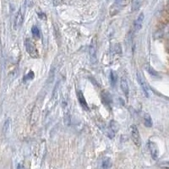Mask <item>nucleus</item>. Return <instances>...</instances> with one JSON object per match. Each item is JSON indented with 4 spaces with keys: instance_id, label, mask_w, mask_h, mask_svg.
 Masks as SVG:
<instances>
[{
    "instance_id": "f257e3e1",
    "label": "nucleus",
    "mask_w": 169,
    "mask_h": 169,
    "mask_svg": "<svg viewBox=\"0 0 169 169\" xmlns=\"http://www.w3.org/2000/svg\"><path fill=\"white\" fill-rule=\"evenodd\" d=\"M26 52H27L29 55L34 58V59H37L39 58L38 51L37 49V47L35 46V44L33 43L31 39H26Z\"/></svg>"
},
{
    "instance_id": "f03ea898",
    "label": "nucleus",
    "mask_w": 169,
    "mask_h": 169,
    "mask_svg": "<svg viewBox=\"0 0 169 169\" xmlns=\"http://www.w3.org/2000/svg\"><path fill=\"white\" fill-rule=\"evenodd\" d=\"M130 136L132 140L134 142V144L136 146H138V147L140 146V145H141V138H140V132H139V129H138L137 126H130Z\"/></svg>"
},
{
    "instance_id": "7ed1b4c3",
    "label": "nucleus",
    "mask_w": 169,
    "mask_h": 169,
    "mask_svg": "<svg viewBox=\"0 0 169 169\" xmlns=\"http://www.w3.org/2000/svg\"><path fill=\"white\" fill-rule=\"evenodd\" d=\"M137 80H138L139 84H140V87H141V89L143 90V91L145 93L146 97H150V88L148 86L146 79L144 78V76L142 75L140 72L137 73Z\"/></svg>"
},
{
    "instance_id": "20e7f679",
    "label": "nucleus",
    "mask_w": 169,
    "mask_h": 169,
    "mask_svg": "<svg viewBox=\"0 0 169 169\" xmlns=\"http://www.w3.org/2000/svg\"><path fill=\"white\" fill-rule=\"evenodd\" d=\"M148 148L150 150L151 155L152 157V158L154 160H157L159 156V151L157 146L156 145V143H154L152 141H148Z\"/></svg>"
},
{
    "instance_id": "39448f33",
    "label": "nucleus",
    "mask_w": 169,
    "mask_h": 169,
    "mask_svg": "<svg viewBox=\"0 0 169 169\" xmlns=\"http://www.w3.org/2000/svg\"><path fill=\"white\" fill-rule=\"evenodd\" d=\"M144 20H145V15L144 14L141 13L140 14V15L138 16L136 20L134 22V31L135 32H138L140 29L142 28V26H143V22H144Z\"/></svg>"
},
{
    "instance_id": "423d86ee",
    "label": "nucleus",
    "mask_w": 169,
    "mask_h": 169,
    "mask_svg": "<svg viewBox=\"0 0 169 169\" xmlns=\"http://www.w3.org/2000/svg\"><path fill=\"white\" fill-rule=\"evenodd\" d=\"M24 21V15H23V13H22L21 10L18 11L15 19V22H14V27L15 30H18L19 28L23 24Z\"/></svg>"
},
{
    "instance_id": "0eeeda50",
    "label": "nucleus",
    "mask_w": 169,
    "mask_h": 169,
    "mask_svg": "<svg viewBox=\"0 0 169 169\" xmlns=\"http://www.w3.org/2000/svg\"><path fill=\"white\" fill-rule=\"evenodd\" d=\"M124 0H116V2L113 4V5L112 6V8H111V9L115 8V10L113 12V14L111 15H117L121 10V9L124 7Z\"/></svg>"
},
{
    "instance_id": "6e6552de",
    "label": "nucleus",
    "mask_w": 169,
    "mask_h": 169,
    "mask_svg": "<svg viewBox=\"0 0 169 169\" xmlns=\"http://www.w3.org/2000/svg\"><path fill=\"white\" fill-rule=\"evenodd\" d=\"M89 53H90V56H91V59L93 61L96 60V57H97V41L95 39H93V41L90 45Z\"/></svg>"
},
{
    "instance_id": "1a4fd4ad",
    "label": "nucleus",
    "mask_w": 169,
    "mask_h": 169,
    "mask_svg": "<svg viewBox=\"0 0 169 169\" xmlns=\"http://www.w3.org/2000/svg\"><path fill=\"white\" fill-rule=\"evenodd\" d=\"M77 96H78V99H79V102H80V106H81L82 108L86 110V111H89V107H88V104L87 102H86V99L84 97L83 93H82L81 91H78Z\"/></svg>"
},
{
    "instance_id": "9d476101",
    "label": "nucleus",
    "mask_w": 169,
    "mask_h": 169,
    "mask_svg": "<svg viewBox=\"0 0 169 169\" xmlns=\"http://www.w3.org/2000/svg\"><path fill=\"white\" fill-rule=\"evenodd\" d=\"M120 87L122 89L123 92L124 93L125 97L128 98L129 97V87L128 85V82L125 79H122L121 82H120Z\"/></svg>"
},
{
    "instance_id": "9b49d317",
    "label": "nucleus",
    "mask_w": 169,
    "mask_h": 169,
    "mask_svg": "<svg viewBox=\"0 0 169 169\" xmlns=\"http://www.w3.org/2000/svg\"><path fill=\"white\" fill-rule=\"evenodd\" d=\"M144 0H132L131 3V9L132 11H136L140 9Z\"/></svg>"
},
{
    "instance_id": "f8f14e48",
    "label": "nucleus",
    "mask_w": 169,
    "mask_h": 169,
    "mask_svg": "<svg viewBox=\"0 0 169 169\" xmlns=\"http://www.w3.org/2000/svg\"><path fill=\"white\" fill-rule=\"evenodd\" d=\"M143 120H144V124H145V126H146L148 128L152 127L153 125L152 119H151V115L149 114V113H145L144 118H143Z\"/></svg>"
},
{
    "instance_id": "ddd939ff",
    "label": "nucleus",
    "mask_w": 169,
    "mask_h": 169,
    "mask_svg": "<svg viewBox=\"0 0 169 169\" xmlns=\"http://www.w3.org/2000/svg\"><path fill=\"white\" fill-rule=\"evenodd\" d=\"M119 124L116 121H114V120H112L110 122V131L112 132V135H114V134L117 133V131L119 130Z\"/></svg>"
},
{
    "instance_id": "4468645a",
    "label": "nucleus",
    "mask_w": 169,
    "mask_h": 169,
    "mask_svg": "<svg viewBox=\"0 0 169 169\" xmlns=\"http://www.w3.org/2000/svg\"><path fill=\"white\" fill-rule=\"evenodd\" d=\"M102 100L105 104H110L112 102V97L109 93L107 91H103L102 93Z\"/></svg>"
},
{
    "instance_id": "2eb2a0df",
    "label": "nucleus",
    "mask_w": 169,
    "mask_h": 169,
    "mask_svg": "<svg viewBox=\"0 0 169 169\" xmlns=\"http://www.w3.org/2000/svg\"><path fill=\"white\" fill-rule=\"evenodd\" d=\"M146 71L151 75V76L154 77V78H159L158 73L155 70L151 65H148L147 64V65L146 66Z\"/></svg>"
},
{
    "instance_id": "dca6fc26",
    "label": "nucleus",
    "mask_w": 169,
    "mask_h": 169,
    "mask_svg": "<svg viewBox=\"0 0 169 169\" xmlns=\"http://www.w3.org/2000/svg\"><path fill=\"white\" fill-rule=\"evenodd\" d=\"M112 167V161L110 158H105L102 161V169H109Z\"/></svg>"
},
{
    "instance_id": "f3484780",
    "label": "nucleus",
    "mask_w": 169,
    "mask_h": 169,
    "mask_svg": "<svg viewBox=\"0 0 169 169\" xmlns=\"http://www.w3.org/2000/svg\"><path fill=\"white\" fill-rule=\"evenodd\" d=\"M117 80H118V76H117V74L114 73L113 71H111V73H110V81H111V85H112V86H116Z\"/></svg>"
},
{
    "instance_id": "a211bd4d",
    "label": "nucleus",
    "mask_w": 169,
    "mask_h": 169,
    "mask_svg": "<svg viewBox=\"0 0 169 169\" xmlns=\"http://www.w3.org/2000/svg\"><path fill=\"white\" fill-rule=\"evenodd\" d=\"M31 32H32V35L34 36V37H36V38H39L40 37V31H39L37 26H32V28H31Z\"/></svg>"
},
{
    "instance_id": "6ab92c4d",
    "label": "nucleus",
    "mask_w": 169,
    "mask_h": 169,
    "mask_svg": "<svg viewBox=\"0 0 169 169\" xmlns=\"http://www.w3.org/2000/svg\"><path fill=\"white\" fill-rule=\"evenodd\" d=\"M70 0H53V4L55 6L60 5V4H66L68 3Z\"/></svg>"
},
{
    "instance_id": "aec40b11",
    "label": "nucleus",
    "mask_w": 169,
    "mask_h": 169,
    "mask_svg": "<svg viewBox=\"0 0 169 169\" xmlns=\"http://www.w3.org/2000/svg\"><path fill=\"white\" fill-rule=\"evenodd\" d=\"M35 76V75H34V73H33L32 71H30V73L28 74L27 75H26L25 77V79H24V80H32L33 78Z\"/></svg>"
},
{
    "instance_id": "412c9836",
    "label": "nucleus",
    "mask_w": 169,
    "mask_h": 169,
    "mask_svg": "<svg viewBox=\"0 0 169 169\" xmlns=\"http://www.w3.org/2000/svg\"><path fill=\"white\" fill-rule=\"evenodd\" d=\"M10 125V120L8 119L7 121L5 122V124H4V132L6 133L7 132V129H9V127Z\"/></svg>"
},
{
    "instance_id": "4be33fe9",
    "label": "nucleus",
    "mask_w": 169,
    "mask_h": 169,
    "mask_svg": "<svg viewBox=\"0 0 169 169\" xmlns=\"http://www.w3.org/2000/svg\"><path fill=\"white\" fill-rule=\"evenodd\" d=\"M17 169H25V168H24V166L22 164H19L18 167H17Z\"/></svg>"
}]
</instances>
